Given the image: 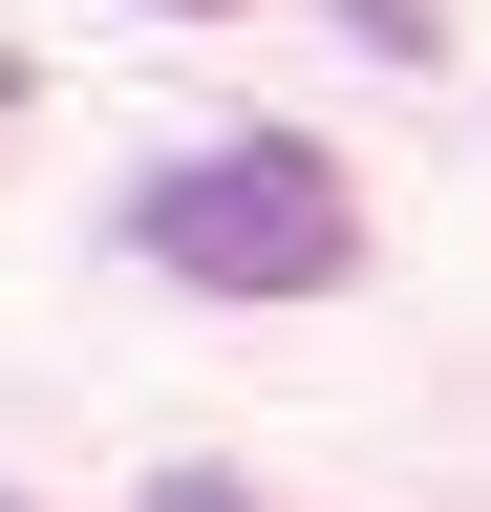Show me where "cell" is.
Returning a JSON list of instances; mask_svg holds the SVG:
<instances>
[{"instance_id":"6da1fadb","label":"cell","mask_w":491,"mask_h":512,"mask_svg":"<svg viewBox=\"0 0 491 512\" xmlns=\"http://www.w3.org/2000/svg\"><path fill=\"white\" fill-rule=\"evenodd\" d=\"M129 256L193 299H342L363 278V192L342 150H299V128H257V150H171L129 192Z\"/></svg>"},{"instance_id":"7a4b0ae2","label":"cell","mask_w":491,"mask_h":512,"mask_svg":"<svg viewBox=\"0 0 491 512\" xmlns=\"http://www.w3.org/2000/svg\"><path fill=\"white\" fill-rule=\"evenodd\" d=\"M342 43L363 64H449V0H342Z\"/></svg>"},{"instance_id":"3957f363","label":"cell","mask_w":491,"mask_h":512,"mask_svg":"<svg viewBox=\"0 0 491 512\" xmlns=\"http://www.w3.org/2000/svg\"><path fill=\"white\" fill-rule=\"evenodd\" d=\"M150 512H257V491H235V470H171V491H150Z\"/></svg>"},{"instance_id":"277c9868","label":"cell","mask_w":491,"mask_h":512,"mask_svg":"<svg viewBox=\"0 0 491 512\" xmlns=\"http://www.w3.org/2000/svg\"><path fill=\"white\" fill-rule=\"evenodd\" d=\"M150 22H214V0H150Z\"/></svg>"},{"instance_id":"5b68a950","label":"cell","mask_w":491,"mask_h":512,"mask_svg":"<svg viewBox=\"0 0 491 512\" xmlns=\"http://www.w3.org/2000/svg\"><path fill=\"white\" fill-rule=\"evenodd\" d=\"M0 107H22V64H0Z\"/></svg>"}]
</instances>
